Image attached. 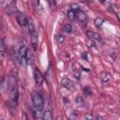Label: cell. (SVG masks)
Here are the masks:
<instances>
[{"mask_svg":"<svg viewBox=\"0 0 120 120\" xmlns=\"http://www.w3.org/2000/svg\"><path fill=\"white\" fill-rule=\"evenodd\" d=\"M76 101H77V103H79L80 105H82V103H83V100H82V98H80V97H78V98H77Z\"/></svg>","mask_w":120,"mask_h":120,"instance_id":"cell-23","label":"cell"},{"mask_svg":"<svg viewBox=\"0 0 120 120\" xmlns=\"http://www.w3.org/2000/svg\"><path fill=\"white\" fill-rule=\"evenodd\" d=\"M24 60L26 61V63L29 65V64H31V62H32V56H31V54H30V52H29V51L27 50V52H26V53H25V57H24Z\"/></svg>","mask_w":120,"mask_h":120,"instance_id":"cell-18","label":"cell"},{"mask_svg":"<svg viewBox=\"0 0 120 120\" xmlns=\"http://www.w3.org/2000/svg\"><path fill=\"white\" fill-rule=\"evenodd\" d=\"M31 98H32V103L34 108L37 111H41L44 107V101L41 95L38 92H33L31 95Z\"/></svg>","mask_w":120,"mask_h":120,"instance_id":"cell-1","label":"cell"},{"mask_svg":"<svg viewBox=\"0 0 120 120\" xmlns=\"http://www.w3.org/2000/svg\"><path fill=\"white\" fill-rule=\"evenodd\" d=\"M83 93L85 94V96H89V95L91 94V89H90V87L85 86V87L83 88Z\"/></svg>","mask_w":120,"mask_h":120,"instance_id":"cell-20","label":"cell"},{"mask_svg":"<svg viewBox=\"0 0 120 120\" xmlns=\"http://www.w3.org/2000/svg\"><path fill=\"white\" fill-rule=\"evenodd\" d=\"M15 17H16V20H17V22L19 23V25L21 26H25L27 24V18L26 16L24 15V13L21 12V11H16L15 12Z\"/></svg>","mask_w":120,"mask_h":120,"instance_id":"cell-4","label":"cell"},{"mask_svg":"<svg viewBox=\"0 0 120 120\" xmlns=\"http://www.w3.org/2000/svg\"><path fill=\"white\" fill-rule=\"evenodd\" d=\"M17 104H18V94H16L13 97V98H11L8 101H7V106L8 108H15L17 106Z\"/></svg>","mask_w":120,"mask_h":120,"instance_id":"cell-10","label":"cell"},{"mask_svg":"<svg viewBox=\"0 0 120 120\" xmlns=\"http://www.w3.org/2000/svg\"><path fill=\"white\" fill-rule=\"evenodd\" d=\"M100 79H101V81L103 82H109L112 79V76L108 72H102L101 75H100Z\"/></svg>","mask_w":120,"mask_h":120,"instance_id":"cell-12","label":"cell"},{"mask_svg":"<svg viewBox=\"0 0 120 120\" xmlns=\"http://www.w3.org/2000/svg\"><path fill=\"white\" fill-rule=\"evenodd\" d=\"M85 118H86V119H92V118H93V116H92V115H90V114H88V115H85Z\"/></svg>","mask_w":120,"mask_h":120,"instance_id":"cell-25","label":"cell"},{"mask_svg":"<svg viewBox=\"0 0 120 120\" xmlns=\"http://www.w3.org/2000/svg\"><path fill=\"white\" fill-rule=\"evenodd\" d=\"M61 83L64 87H66L67 89H71L73 87V82L71 80H69L68 78H63L61 81Z\"/></svg>","mask_w":120,"mask_h":120,"instance_id":"cell-11","label":"cell"},{"mask_svg":"<svg viewBox=\"0 0 120 120\" xmlns=\"http://www.w3.org/2000/svg\"><path fill=\"white\" fill-rule=\"evenodd\" d=\"M63 30H64L66 33H70V32L72 31V26H71L69 23H67V24H65V25H64Z\"/></svg>","mask_w":120,"mask_h":120,"instance_id":"cell-19","label":"cell"},{"mask_svg":"<svg viewBox=\"0 0 120 120\" xmlns=\"http://www.w3.org/2000/svg\"><path fill=\"white\" fill-rule=\"evenodd\" d=\"M27 25H28V30H29L30 36H31L32 46H33L34 50H37V47H38V33H37V30L35 28V25H34V22H32V20L27 22Z\"/></svg>","mask_w":120,"mask_h":120,"instance_id":"cell-2","label":"cell"},{"mask_svg":"<svg viewBox=\"0 0 120 120\" xmlns=\"http://www.w3.org/2000/svg\"><path fill=\"white\" fill-rule=\"evenodd\" d=\"M27 52V48L22 45L20 49H19V52H18V60L20 63H22L23 60H24V57H25V53Z\"/></svg>","mask_w":120,"mask_h":120,"instance_id":"cell-8","label":"cell"},{"mask_svg":"<svg viewBox=\"0 0 120 120\" xmlns=\"http://www.w3.org/2000/svg\"><path fill=\"white\" fill-rule=\"evenodd\" d=\"M46 1L49 3V5H50L51 7H52V6L55 5V0H46Z\"/></svg>","mask_w":120,"mask_h":120,"instance_id":"cell-24","label":"cell"},{"mask_svg":"<svg viewBox=\"0 0 120 120\" xmlns=\"http://www.w3.org/2000/svg\"><path fill=\"white\" fill-rule=\"evenodd\" d=\"M7 52V46L4 42V40H0V53L1 54H5V52Z\"/></svg>","mask_w":120,"mask_h":120,"instance_id":"cell-16","label":"cell"},{"mask_svg":"<svg viewBox=\"0 0 120 120\" xmlns=\"http://www.w3.org/2000/svg\"><path fill=\"white\" fill-rule=\"evenodd\" d=\"M17 10V2L16 0H12L5 8V11L8 14V15H12L13 13H15Z\"/></svg>","mask_w":120,"mask_h":120,"instance_id":"cell-5","label":"cell"},{"mask_svg":"<svg viewBox=\"0 0 120 120\" xmlns=\"http://www.w3.org/2000/svg\"><path fill=\"white\" fill-rule=\"evenodd\" d=\"M71 9L74 10V11H77V10H80V7L78 4H72L71 5Z\"/></svg>","mask_w":120,"mask_h":120,"instance_id":"cell-21","label":"cell"},{"mask_svg":"<svg viewBox=\"0 0 120 120\" xmlns=\"http://www.w3.org/2000/svg\"><path fill=\"white\" fill-rule=\"evenodd\" d=\"M42 118L44 120H52V114L50 111H45L43 112V115H42Z\"/></svg>","mask_w":120,"mask_h":120,"instance_id":"cell-15","label":"cell"},{"mask_svg":"<svg viewBox=\"0 0 120 120\" xmlns=\"http://www.w3.org/2000/svg\"><path fill=\"white\" fill-rule=\"evenodd\" d=\"M75 14H76V19L79 22H81L82 23H85V22L87 20V16H86V14L82 10H81V9L77 10V11H75Z\"/></svg>","mask_w":120,"mask_h":120,"instance_id":"cell-7","label":"cell"},{"mask_svg":"<svg viewBox=\"0 0 120 120\" xmlns=\"http://www.w3.org/2000/svg\"><path fill=\"white\" fill-rule=\"evenodd\" d=\"M34 79H35L36 83L38 84V85H40L43 82V76H42L40 70L38 69V68L34 69Z\"/></svg>","mask_w":120,"mask_h":120,"instance_id":"cell-6","label":"cell"},{"mask_svg":"<svg viewBox=\"0 0 120 120\" xmlns=\"http://www.w3.org/2000/svg\"><path fill=\"white\" fill-rule=\"evenodd\" d=\"M55 41H56V43H58V44H62L64 41H65V37L63 36V35H61V34H57V35H55Z\"/></svg>","mask_w":120,"mask_h":120,"instance_id":"cell-14","label":"cell"},{"mask_svg":"<svg viewBox=\"0 0 120 120\" xmlns=\"http://www.w3.org/2000/svg\"><path fill=\"white\" fill-rule=\"evenodd\" d=\"M103 22H104V21H103V19L100 18V17L96 18L95 21H94V24H95V26H96L97 28H100V27L102 26Z\"/></svg>","mask_w":120,"mask_h":120,"instance_id":"cell-13","label":"cell"},{"mask_svg":"<svg viewBox=\"0 0 120 120\" xmlns=\"http://www.w3.org/2000/svg\"><path fill=\"white\" fill-rule=\"evenodd\" d=\"M68 18L70 20V21H74L75 19H76V14H75V11L74 10H69L68 12Z\"/></svg>","mask_w":120,"mask_h":120,"instance_id":"cell-17","label":"cell"},{"mask_svg":"<svg viewBox=\"0 0 120 120\" xmlns=\"http://www.w3.org/2000/svg\"><path fill=\"white\" fill-rule=\"evenodd\" d=\"M105 1H106V0H99V2H100V3H104Z\"/></svg>","mask_w":120,"mask_h":120,"instance_id":"cell-26","label":"cell"},{"mask_svg":"<svg viewBox=\"0 0 120 120\" xmlns=\"http://www.w3.org/2000/svg\"><path fill=\"white\" fill-rule=\"evenodd\" d=\"M7 87L9 92H17V76L14 72H10L8 77Z\"/></svg>","mask_w":120,"mask_h":120,"instance_id":"cell-3","label":"cell"},{"mask_svg":"<svg viewBox=\"0 0 120 120\" xmlns=\"http://www.w3.org/2000/svg\"><path fill=\"white\" fill-rule=\"evenodd\" d=\"M74 77H76L77 79H80V78H81V72L78 71V70L74 71Z\"/></svg>","mask_w":120,"mask_h":120,"instance_id":"cell-22","label":"cell"},{"mask_svg":"<svg viewBox=\"0 0 120 120\" xmlns=\"http://www.w3.org/2000/svg\"><path fill=\"white\" fill-rule=\"evenodd\" d=\"M86 35H87V37H88L90 39H92V40H95V41H100V40H101L100 36H99L98 33H96V32L87 30V31H86Z\"/></svg>","mask_w":120,"mask_h":120,"instance_id":"cell-9","label":"cell"}]
</instances>
